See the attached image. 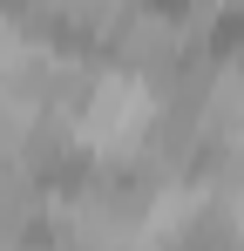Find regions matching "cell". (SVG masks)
<instances>
[{
    "mask_svg": "<svg viewBox=\"0 0 244 251\" xmlns=\"http://www.w3.org/2000/svg\"><path fill=\"white\" fill-rule=\"evenodd\" d=\"M109 41H116V61H122V68H136V75H163V68H176L183 54H197L203 27L190 21V14L129 7L116 27H109Z\"/></svg>",
    "mask_w": 244,
    "mask_h": 251,
    "instance_id": "obj_2",
    "label": "cell"
},
{
    "mask_svg": "<svg viewBox=\"0 0 244 251\" xmlns=\"http://www.w3.org/2000/svg\"><path fill=\"white\" fill-rule=\"evenodd\" d=\"M27 41H34V34H27V21L0 7V75H7V68L21 61V48H27Z\"/></svg>",
    "mask_w": 244,
    "mask_h": 251,
    "instance_id": "obj_3",
    "label": "cell"
},
{
    "mask_svg": "<svg viewBox=\"0 0 244 251\" xmlns=\"http://www.w3.org/2000/svg\"><path fill=\"white\" fill-rule=\"evenodd\" d=\"M75 150H88L95 163H129L136 156V143H143V129L156 123V82L149 75H136V68H102L88 95L75 102Z\"/></svg>",
    "mask_w": 244,
    "mask_h": 251,
    "instance_id": "obj_1",
    "label": "cell"
}]
</instances>
